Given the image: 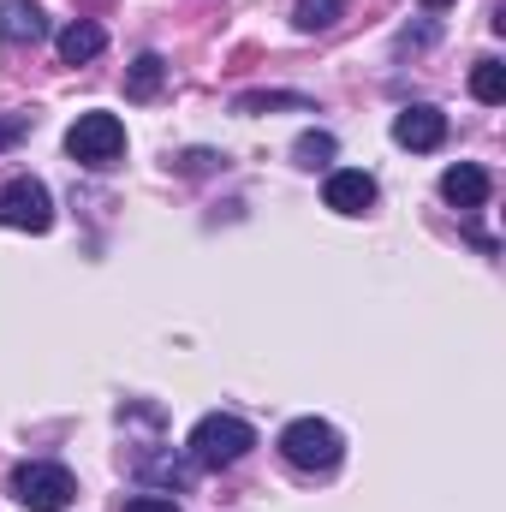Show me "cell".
Wrapping results in <instances>:
<instances>
[{
	"mask_svg": "<svg viewBox=\"0 0 506 512\" xmlns=\"http://www.w3.org/2000/svg\"><path fill=\"white\" fill-rule=\"evenodd\" d=\"M423 6H435V12H441V6H453V0H423Z\"/></svg>",
	"mask_w": 506,
	"mask_h": 512,
	"instance_id": "cell-19",
	"label": "cell"
},
{
	"mask_svg": "<svg viewBox=\"0 0 506 512\" xmlns=\"http://www.w3.org/2000/svg\"><path fill=\"white\" fill-rule=\"evenodd\" d=\"M322 203H328L334 215H370V209H376V179H370L364 167H340V173H328Z\"/></svg>",
	"mask_w": 506,
	"mask_h": 512,
	"instance_id": "cell-7",
	"label": "cell"
},
{
	"mask_svg": "<svg viewBox=\"0 0 506 512\" xmlns=\"http://www.w3.org/2000/svg\"><path fill=\"white\" fill-rule=\"evenodd\" d=\"M251 447H256V429L245 417H233V411L197 417V429H191V441H185L191 465H203V471H227V465H239Z\"/></svg>",
	"mask_w": 506,
	"mask_h": 512,
	"instance_id": "cell-1",
	"label": "cell"
},
{
	"mask_svg": "<svg viewBox=\"0 0 506 512\" xmlns=\"http://www.w3.org/2000/svg\"><path fill=\"white\" fill-rule=\"evenodd\" d=\"M102 48H108V30L90 24V18H78V24L60 30V60H66V66H84V60H96Z\"/></svg>",
	"mask_w": 506,
	"mask_h": 512,
	"instance_id": "cell-10",
	"label": "cell"
},
{
	"mask_svg": "<svg viewBox=\"0 0 506 512\" xmlns=\"http://www.w3.org/2000/svg\"><path fill=\"white\" fill-rule=\"evenodd\" d=\"M441 197H447L453 209H483V203H489V173H483L477 161H459V167L441 173Z\"/></svg>",
	"mask_w": 506,
	"mask_h": 512,
	"instance_id": "cell-9",
	"label": "cell"
},
{
	"mask_svg": "<svg viewBox=\"0 0 506 512\" xmlns=\"http://www.w3.org/2000/svg\"><path fill=\"white\" fill-rule=\"evenodd\" d=\"M42 36H48V12H42L36 0H0V42L30 48V42H42Z\"/></svg>",
	"mask_w": 506,
	"mask_h": 512,
	"instance_id": "cell-8",
	"label": "cell"
},
{
	"mask_svg": "<svg viewBox=\"0 0 506 512\" xmlns=\"http://www.w3.org/2000/svg\"><path fill=\"white\" fill-rule=\"evenodd\" d=\"M346 18V0H298L292 6V24L304 30V36H316V30H334Z\"/></svg>",
	"mask_w": 506,
	"mask_h": 512,
	"instance_id": "cell-12",
	"label": "cell"
},
{
	"mask_svg": "<svg viewBox=\"0 0 506 512\" xmlns=\"http://www.w3.org/2000/svg\"><path fill=\"white\" fill-rule=\"evenodd\" d=\"M137 471L155 477V483H167V489H185V483H191V465L173 459V453H161V459H137Z\"/></svg>",
	"mask_w": 506,
	"mask_h": 512,
	"instance_id": "cell-14",
	"label": "cell"
},
{
	"mask_svg": "<svg viewBox=\"0 0 506 512\" xmlns=\"http://www.w3.org/2000/svg\"><path fill=\"white\" fill-rule=\"evenodd\" d=\"M292 155H298L304 167H328V161H334V137H328V131H304Z\"/></svg>",
	"mask_w": 506,
	"mask_h": 512,
	"instance_id": "cell-16",
	"label": "cell"
},
{
	"mask_svg": "<svg viewBox=\"0 0 506 512\" xmlns=\"http://www.w3.org/2000/svg\"><path fill=\"white\" fill-rule=\"evenodd\" d=\"M471 96H477L483 108H501L506 102V66L501 60H477V66H471Z\"/></svg>",
	"mask_w": 506,
	"mask_h": 512,
	"instance_id": "cell-13",
	"label": "cell"
},
{
	"mask_svg": "<svg viewBox=\"0 0 506 512\" xmlns=\"http://www.w3.org/2000/svg\"><path fill=\"white\" fill-rule=\"evenodd\" d=\"M126 512H179V501L173 495H131Z\"/></svg>",
	"mask_w": 506,
	"mask_h": 512,
	"instance_id": "cell-18",
	"label": "cell"
},
{
	"mask_svg": "<svg viewBox=\"0 0 506 512\" xmlns=\"http://www.w3.org/2000/svg\"><path fill=\"white\" fill-rule=\"evenodd\" d=\"M393 143H399V149H417V155L441 149V143H447V114H441V108H429V102L399 108V114H393Z\"/></svg>",
	"mask_w": 506,
	"mask_h": 512,
	"instance_id": "cell-6",
	"label": "cell"
},
{
	"mask_svg": "<svg viewBox=\"0 0 506 512\" xmlns=\"http://www.w3.org/2000/svg\"><path fill=\"white\" fill-rule=\"evenodd\" d=\"M66 155L78 167H114L126 155V126L120 114H78V126L66 131Z\"/></svg>",
	"mask_w": 506,
	"mask_h": 512,
	"instance_id": "cell-4",
	"label": "cell"
},
{
	"mask_svg": "<svg viewBox=\"0 0 506 512\" xmlns=\"http://www.w3.org/2000/svg\"><path fill=\"white\" fill-rule=\"evenodd\" d=\"M30 126H36V114H6V120H0V149H12Z\"/></svg>",
	"mask_w": 506,
	"mask_h": 512,
	"instance_id": "cell-17",
	"label": "cell"
},
{
	"mask_svg": "<svg viewBox=\"0 0 506 512\" xmlns=\"http://www.w3.org/2000/svg\"><path fill=\"white\" fill-rule=\"evenodd\" d=\"M161 84H167V60H161V54H137L126 66V96L131 102H155Z\"/></svg>",
	"mask_w": 506,
	"mask_h": 512,
	"instance_id": "cell-11",
	"label": "cell"
},
{
	"mask_svg": "<svg viewBox=\"0 0 506 512\" xmlns=\"http://www.w3.org/2000/svg\"><path fill=\"white\" fill-rule=\"evenodd\" d=\"M233 108H239V114H262V108H304V114H310V96H280V90H251V96H239Z\"/></svg>",
	"mask_w": 506,
	"mask_h": 512,
	"instance_id": "cell-15",
	"label": "cell"
},
{
	"mask_svg": "<svg viewBox=\"0 0 506 512\" xmlns=\"http://www.w3.org/2000/svg\"><path fill=\"white\" fill-rule=\"evenodd\" d=\"M0 227H18V233H48L54 227V197L42 179L18 173L0 185Z\"/></svg>",
	"mask_w": 506,
	"mask_h": 512,
	"instance_id": "cell-5",
	"label": "cell"
},
{
	"mask_svg": "<svg viewBox=\"0 0 506 512\" xmlns=\"http://www.w3.org/2000/svg\"><path fill=\"white\" fill-rule=\"evenodd\" d=\"M280 459L292 471H334L346 459V435L328 417H292L280 429Z\"/></svg>",
	"mask_w": 506,
	"mask_h": 512,
	"instance_id": "cell-2",
	"label": "cell"
},
{
	"mask_svg": "<svg viewBox=\"0 0 506 512\" xmlns=\"http://www.w3.org/2000/svg\"><path fill=\"white\" fill-rule=\"evenodd\" d=\"M6 495L30 512H60L78 501V477L66 465H54V459H30V465H18L6 477Z\"/></svg>",
	"mask_w": 506,
	"mask_h": 512,
	"instance_id": "cell-3",
	"label": "cell"
}]
</instances>
